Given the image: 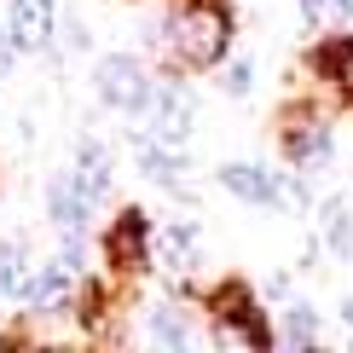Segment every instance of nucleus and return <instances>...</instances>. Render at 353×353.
Returning <instances> with one entry per match:
<instances>
[{
	"mask_svg": "<svg viewBox=\"0 0 353 353\" xmlns=\"http://www.w3.org/2000/svg\"><path fill=\"white\" fill-rule=\"evenodd\" d=\"M232 47V18L220 0H185L174 12V52L185 70H214Z\"/></svg>",
	"mask_w": 353,
	"mask_h": 353,
	"instance_id": "obj_1",
	"label": "nucleus"
},
{
	"mask_svg": "<svg viewBox=\"0 0 353 353\" xmlns=\"http://www.w3.org/2000/svg\"><path fill=\"white\" fill-rule=\"evenodd\" d=\"M214 353H272V325L255 313V296L243 284L214 296Z\"/></svg>",
	"mask_w": 353,
	"mask_h": 353,
	"instance_id": "obj_2",
	"label": "nucleus"
},
{
	"mask_svg": "<svg viewBox=\"0 0 353 353\" xmlns=\"http://www.w3.org/2000/svg\"><path fill=\"white\" fill-rule=\"evenodd\" d=\"M93 87H99V99H105V110H116V116H151V105H157L151 70H145L134 52H105Z\"/></svg>",
	"mask_w": 353,
	"mask_h": 353,
	"instance_id": "obj_3",
	"label": "nucleus"
},
{
	"mask_svg": "<svg viewBox=\"0 0 353 353\" xmlns=\"http://www.w3.org/2000/svg\"><path fill=\"white\" fill-rule=\"evenodd\" d=\"M6 29L18 41V52H47L52 35H58V0H12Z\"/></svg>",
	"mask_w": 353,
	"mask_h": 353,
	"instance_id": "obj_4",
	"label": "nucleus"
},
{
	"mask_svg": "<svg viewBox=\"0 0 353 353\" xmlns=\"http://www.w3.org/2000/svg\"><path fill=\"white\" fill-rule=\"evenodd\" d=\"M191 122H197L191 93H180V87H163V93H157V105H151V139L168 145V151H185Z\"/></svg>",
	"mask_w": 353,
	"mask_h": 353,
	"instance_id": "obj_5",
	"label": "nucleus"
},
{
	"mask_svg": "<svg viewBox=\"0 0 353 353\" xmlns=\"http://www.w3.org/2000/svg\"><path fill=\"white\" fill-rule=\"evenodd\" d=\"M145 325H151V347H157V353H203V342H197V325H191V313H185V307L157 301Z\"/></svg>",
	"mask_w": 353,
	"mask_h": 353,
	"instance_id": "obj_6",
	"label": "nucleus"
},
{
	"mask_svg": "<svg viewBox=\"0 0 353 353\" xmlns=\"http://www.w3.org/2000/svg\"><path fill=\"white\" fill-rule=\"evenodd\" d=\"M87 209H93V191H87L76 174H58V180L47 185V214L58 232H81L87 226Z\"/></svg>",
	"mask_w": 353,
	"mask_h": 353,
	"instance_id": "obj_7",
	"label": "nucleus"
},
{
	"mask_svg": "<svg viewBox=\"0 0 353 353\" xmlns=\"http://www.w3.org/2000/svg\"><path fill=\"white\" fill-rule=\"evenodd\" d=\"M284 151H290L296 168H313V174L336 163V145H330V128L325 122H290L284 128Z\"/></svg>",
	"mask_w": 353,
	"mask_h": 353,
	"instance_id": "obj_8",
	"label": "nucleus"
},
{
	"mask_svg": "<svg viewBox=\"0 0 353 353\" xmlns=\"http://www.w3.org/2000/svg\"><path fill=\"white\" fill-rule=\"evenodd\" d=\"M70 296H76V267H70L64 255L47 261L35 278L23 284V301H35L41 313H58V307H70Z\"/></svg>",
	"mask_w": 353,
	"mask_h": 353,
	"instance_id": "obj_9",
	"label": "nucleus"
},
{
	"mask_svg": "<svg viewBox=\"0 0 353 353\" xmlns=\"http://www.w3.org/2000/svg\"><path fill=\"white\" fill-rule=\"evenodd\" d=\"M220 191H232L238 203H255V209H278V180L255 163H226L220 168Z\"/></svg>",
	"mask_w": 353,
	"mask_h": 353,
	"instance_id": "obj_10",
	"label": "nucleus"
},
{
	"mask_svg": "<svg viewBox=\"0 0 353 353\" xmlns=\"http://www.w3.org/2000/svg\"><path fill=\"white\" fill-rule=\"evenodd\" d=\"M76 180L93 191V197H105V191H110V180H116V157H110L105 139L87 134V139L76 145Z\"/></svg>",
	"mask_w": 353,
	"mask_h": 353,
	"instance_id": "obj_11",
	"label": "nucleus"
},
{
	"mask_svg": "<svg viewBox=\"0 0 353 353\" xmlns=\"http://www.w3.org/2000/svg\"><path fill=\"white\" fill-rule=\"evenodd\" d=\"M319 232H325V243H330V255H353V203L347 197H325L319 203Z\"/></svg>",
	"mask_w": 353,
	"mask_h": 353,
	"instance_id": "obj_12",
	"label": "nucleus"
},
{
	"mask_svg": "<svg viewBox=\"0 0 353 353\" xmlns=\"http://www.w3.org/2000/svg\"><path fill=\"white\" fill-rule=\"evenodd\" d=\"M134 157H139V168L151 174L157 185H174V180L185 174V151H168V145H157L151 134H145V139H134Z\"/></svg>",
	"mask_w": 353,
	"mask_h": 353,
	"instance_id": "obj_13",
	"label": "nucleus"
},
{
	"mask_svg": "<svg viewBox=\"0 0 353 353\" xmlns=\"http://www.w3.org/2000/svg\"><path fill=\"white\" fill-rule=\"evenodd\" d=\"M110 255L122 261V267H139V261H145V214H139V209L116 214V226H110Z\"/></svg>",
	"mask_w": 353,
	"mask_h": 353,
	"instance_id": "obj_14",
	"label": "nucleus"
},
{
	"mask_svg": "<svg viewBox=\"0 0 353 353\" xmlns=\"http://www.w3.org/2000/svg\"><path fill=\"white\" fill-rule=\"evenodd\" d=\"M157 255H163V267L191 272L197 267V226H163L157 232Z\"/></svg>",
	"mask_w": 353,
	"mask_h": 353,
	"instance_id": "obj_15",
	"label": "nucleus"
},
{
	"mask_svg": "<svg viewBox=\"0 0 353 353\" xmlns=\"http://www.w3.org/2000/svg\"><path fill=\"white\" fill-rule=\"evenodd\" d=\"M29 255H23V243L18 238H6L0 243V296H23V284H29Z\"/></svg>",
	"mask_w": 353,
	"mask_h": 353,
	"instance_id": "obj_16",
	"label": "nucleus"
},
{
	"mask_svg": "<svg viewBox=\"0 0 353 353\" xmlns=\"http://www.w3.org/2000/svg\"><path fill=\"white\" fill-rule=\"evenodd\" d=\"M319 70H325V76H336V87L353 99V41H330L325 58H319Z\"/></svg>",
	"mask_w": 353,
	"mask_h": 353,
	"instance_id": "obj_17",
	"label": "nucleus"
},
{
	"mask_svg": "<svg viewBox=\"0 0 353 353\" xmlns=\"http://www.w3.org/2000/svg\"><path fill=\"white\" fill-rule=\"evenodd\" d=\"M313 330H319V313H313V307H290V313H284V336H290V342H296L301 353H307V342H313Z\"/></svg>",
	"mask_w": 353,
	"mask_h": 353,
	"instance_id": "obj_18",
	"label": "nucleus"
},
{
	"mask_svg": "<svg viewBox=\"0 0 353 353\" xmlns=\"http://www.w3.org/2000/svg\"><path fill=\"white\" fill-rule=\"evenodd\" d=\"M249 81H255V70H249V64H232L226 76H220V87H226L232 99H243V93H249Z\"/></svg>",
	"mask_w": 353,
	"mask_h": 353,
	"instance_id": "obj_19",
	"label": "nucleus"
},
{
	"mask_svg": "<svg viewBox=\"0 0 353 353\" xmlns=\"http://www.w3.org/2000/svg\"><path fill=\"white\" fill-rule=\"evenodd\" d=\"M12 58H18V41H12V29H0V76L12 70Z\"/></svg>",
	"mask_w": 353,
	"mask_h": 353,
	"instance_id": "obj_20",
	"label": "nucleus"
},
{
	"mask_svg": "<svg viewBox=\"0 0 353 353\" xmlns=\"http://www.w3.org/2000/svg\"><path fill=\"white\" fill-rule=\"evenodd\" d=\"M325 12H336V0H301V18H307V23H319Z\"/></svg>",
	"mask_w": 353,
	"mask_h": 353,
	"instance_id": "obj_21",
	"label": "nucleus"
},
{
	"mask_svg": "<svg viewBox=\"0 0 353 353\" xmlns=\"http://www.w3.org/2000/svg\"><path fill=\"white\" fill-rule=\"evenodd\" d=\"M267 296H272V301L290 296V272H272V278H267Z\"/></svg>",
	"mask_w": 353,
	"mask_h": 353,
	"instance_id": "obj_22",
	"label": "nucleus"
},
{
	"mask_svg": "<svg viewBox=\"0 0 353 353\" xmlns=\"http://www.w3.org/2000/svg\"><path fill=\"white\" fill-rule=\"evenodd\" d=\"M342 319H347V330H353V296H342Z\"/></svg>",
	"mask_w": 353,
	"mask_h": 353,
	"instance_id": "obj_23",
	"label": "nucleus"
},
{
	"mask_svg": "<svg viewBox=\"0 0 353 353\" xmlns=\"http://www.w3.org/2000/svg\"><path fill=\"white\" fill-rule=\"evenodd\" d=\"M336 12H347V18H353V0H336Z\"/></svg>",
	"mask_w": 353,
	"mask_h": 353,
	"instance_id": "obj_24",
	"label": "nucleus"
},
{
	"mask_svg": "<svg viewBox=\"0 0 353 353\" xmlns=\"http://www.w3.org/2000/svg\"><path fill=\"white\" fill-rule=\"evenodd\" d=\"M47 353H76V347H47Z\"/></svg>",
	"mask_w": 353,
	"mask_h": 353,
	"instance_id": "obj_25",
	"label": "nucleus"
},
{
	"mask_svg": "<svg viewBox=\"0 0 353 353\" xmlns=\"http://www.w3.org/2000/svg\"><path fill=\"white\" fill-rule=\"evenodd\" d=\"M347 353H353V342H347Z\"/></svg>",
	"mask_w": 353,
	"mask_h": 353,
	"instance_id": "obj_26",
	"label": "nucleus"
},
{
	"mask_svg": "<svg viewBox=\"0 0 353 353\" xmlns=\"http://www.w3.org/2000/svg\"><path fill=\"white\" fill-rule=\"evenodd\" d=\"M313 353H319V347H313Z\"/></svg>",
	"mask_w": 353,
	"mask_h": 353,
	"instance_id": "obj_27",
	"label": "nucleus"
}]
</instances>
